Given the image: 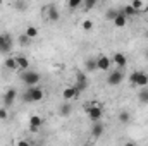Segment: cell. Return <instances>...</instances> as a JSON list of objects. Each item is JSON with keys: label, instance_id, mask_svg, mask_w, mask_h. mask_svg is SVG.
Instances as JSON below:
<instances>
[{"label": "cell", "instance_id": "obj_1", "mask_svg": "<svg viewBox=\"0 0 148 146\" xmlns=\"http://www.w3.org/2000/svg\"><path fill=\"white\" fill-rule=\"evenodd\" d=\"M23 100L24 102H40V100H43V89L38 88V86H29L24 91Z\"/></svg>", "mask_w": 148, "mask_h": 146}, {"label": "cell", "instance_id": "obj_2", "mask_svg": "<svg viewBox=\"0 0 148 146\" xmlns=\"http://www.w3.org/2000/svg\"><path fill=\"white\" fill-rule=\"evenodd\" d=\"M84 110L88 113V117L95 122V120H100L103 117V108L100 107V103H86L84 105Z\"/></svg>", "mask_w": 148, "mask_h": 146}, {"label": "cell", "instance_id": "obj_3", "mask_svg": "<svg viewBox=\"0 0 148 146\" xmlns=\"http://www.w3.org/2000/svg\"><path fill=\"white\" fill-rule=\"evenodd\" d=\"M41 16H43V19H47V21H50V23H57V21L60 19V12H59V9H57L55 5H47V7H43Z\"/></svg>", "mask_w": 148, "mask_h": 146}, {"label": "cell", "instance_id": "obj_4", "mask_svg": "<svg viewBox=\"0 0 148 146\" xmlns=\"http://www.w3.org/2000/svg\"><path fill=\"white\" fill-rule=\"evenodd\" d=\"M129 79H131L133 84H136V86H140V88H143V86H147L148 84V74L143 72V71H136V72H133L131 76H129Z\"/></svg>", "mask_w": 148, "mask_h": 146}, {"label": "cell", "instance_id": "obj_5", "mask_svg": "<svg viewBox=\"0 0 148 146\" xmlns=\"http://www.w3.org/2000/svg\"><path fill=\"white\" fill-rule=\"evenodd\" d=\"M21 79L28 84V86H36L38 83H40V74L35 72V71H24V72L21 74Z\"/></svg>", "mask_w": 148, "mask_h": 146}, {"label": "cell", "instance_id": "obj_6", "mask_svg": "<svg viewBox=\"0 0 148 146\" xmlns=\"http://www.w3.org/2000/svg\"><path fill=\"white\" fill-rule=\"evenodd\" d=\"M122 79H124V74H122L121 69L112 71V72L107 76V83H109L110 86H117V84H121V83H122Z\"/></svg>", "mask_w": 148, "mask_h": 146}, {"label": "cell", "instance_id": "obj_7", "mask_svg": "<svg viewBox=\"0 0 148 146\" xmlns=\"http://www.w3.org/2000/svg\"><path fill=\"white\" fill-rule=\"evenodd\" d=\"M17 98V91L14 89V88H10V89H7L5 91V95H3V107H10L12 103H14V100Z\"/></svg>", "mask_w": 148, "mask_h": 146}, {"label": "cell", "instance_id": "obj_8", "mask_svg": "<svg viewBox=\"0 0 148 146\" xmlns=\"http://www.w3.org/2000/svg\"><path fill=\"white\" fill-rule=\"evenodd\" d=\"M12 40L9 35H0V52H10Z\"/></svg>", "mask_w": 148, "mask_h": 146}, {"label": "cell", "instance_id": "obj_9", "mask_svg": "<svg viewBox=\"0 0 148 146\" xmlns=\"http://www.w3.org/2000/svg\"><path fill=\"white\" fill-rule=\"evenodd\" d=\"M110 64H112V60L109 57H105V55H102V57L97 59V69H100V71H109Z\"/></svg>", "mask_w": 148, "mask_h": 146}, {"label": "cell", "instance_id": "obj_10", "mask_svg": "<svg viewBox=\"0 0 148 146\" xmlns=\"http://www.w3.org/2000/svg\"><path fill=\"white\" fill-rule=\"evenodd\" d=\"M74 86H76V89L81 93L83 89L88 88V77H86L84 74H77V77H76V84H74Z\"/></svg>", "mask_w": 148, "mask_h": 146}, {"label": "cell", "instance_id": "obj_11", "mask_svg": "<svg viewBox=\"0 0 148 146\" xmlns=\"http://www.w3.org/2000/svg\"><path fill=\"white\" fill-rule=\"evenodd\" d=\"M103 132H105L103 122H102V120H95V122H93V127H91V134H93L95 138H100Z\"/></svg>", "mask_w": 148, "mask_h": 146}, {"label": "cell", "instance_id": "obj_12", "mask_svg": "<svg viewBox=\"0 0 148 146\" xmlns=\"http://www.w3.org/2000/svg\"><path fill=\"white\" fill-rule=\"evenodd\" d=\"M112 62H114V64H115L119 69H122V67L127 64V59H126V55H124V53H119V52H117V53H114V57H112Z\"/></svg>", "mask_w": 148, "mask_h": 146}, {"label": "cell", "instance_id": "obj_13", "mask_svg": "<svg viewBox=\"0 0 148 146\" xmlns=\"http://www.w3.org/2000/svg\"><path fill=\"white\" fill-rule=\"evenodd\" d=\"M112 23H114L117 28H124V26H126V23H127V16H126L124 12H121V10H119V14L115 16V19H114Z\"/></svg>", "mask_w": 148, "mask_h": 146}, {"label": "cell", "instance_id": "obj_14", "mask_svg": "<svg viewBox=\"0 0 148 146\" xmlns=\"http://www.w3.org/2000/svg\"><path fill=\"white\" fill-rule=\"evenodd\" d=\"M62 95H64V98H66V100H74V98L79 95V91L76 89V86H69V88H66V89H64V93H62Z\"/></svg>", "mask_w": 148, "mask_h": 146}, {"label": "cell", "instance_id": "obj_15", "mask_svg": "<svg viewBox=\"0 0 148 146\" xmlns=\"http://www.w3.org/2000/svg\"><path fill=\"white\" fill-rule=\"evenodd\" d=\"M16 62H17V69H21V71H26V69L29 67V60H28L24 55L16 57Z\"/></svg>", "mask_w": 148, "mask_h": 146}, {"label": "cell", "instance_id": "obj_16", "mask_svg": "<svg viewBox=\"0 0 148 146\" xmlns=\"http://www.w3.org/2000/svg\"><path fill=\"white\" fill-rule=\"evenodd\" d=\"M71 112H73V105L69 103V100L59 107V113H60L62 117H67V115H71Z\"/></svg>", "mask_w": 148, "mask_h": 146}, {"label": "cell", "instance_id": "obj_17", "mask_svg": "<svg viewBox=\"0 0 148 146\" xmlns=\"http://www.w3.org/2000/svg\"><path fill=\"white\" fill-rule=\"evenodd\" d=\"M41 126V117H38V115H33L31 117V120H29V127H31V131H38V127Z\"/></svg>", "mask_w": 148, "mask_h": 146}, {"label": "cell", "instance_id": "obj_18", "mask_svg": "<svg viewBox=\"0 0 148 146\" xmlns=\"http://www.w3.org/2000/svg\"><path fill=\"white\" fill-rule=\"evenodd\" d=\"M138 100L143 103V105H148V88H141V91L138 93Z\"/></svg>", "mask_w": 148, "mask_h": 146}, {"label": "cell", "instance_id": "obj_19", "mask_svg": "<svg viewBox=\"0 0 148 146\" xmlns=\"http://www.w3.org/2000/svg\"><path fill=\"white\" fill-rule=\"evenodd\" d=\"M119 120H121L122 124H127V122L131 120V113H129V112H126V110H124V112H121V113H119Z\"/></svg>", "mask_w": 148, "mask_h": 146}, {"label": "cell", "instance_id": "obj_20", "mask_svg": "<svg viewBox=\"0 0 148 146\" xmlns=\"http://www.w3.org/2000/svg\"><path fill=\"white\" fill-rule=\"evenodd\" d=\"M5 67L10 69V71H16V69H17V62H16V59H7V60H5Z\"/></svg>", "mask_w": 148, "mask_h": 146}, {"label": "cell", "instance_id": "obj_21", "mask_svg": "<svg viewBox=\"0 0 148 146\" xmlns=\"http://www.w3.org/2000/svg\"><path fill=\"white\" fill-rule=\"evenodd\" d=\"M84 67H86V71H88V72H90V71H95V69H97V60L88 59V60H86V64H84Z\"/></svg>", "mask_w": 148, "mask_h": 146}, {"label": "cell", "instance_id": "obj_22", "mask_svg": "<svg viewBox=\"0 0 148 146\" xmlns=\"http://www.w3.org/2000/svg\"><path fill=\"white\" fill-rule=\"evenodd\" d=\"M117 14H119V10H115V9L112 7V9H107V12H105V17H107L109 21H114Z\"/></svg>", "mask_w": 148, "mask_h": 146}, {"label": "cell", "instance_id": "obj_23", "mask_svg": "<svg viewBox=\"0 0 148 146\" xmlns=\"http://www.w3.org/2000/svg\"><path fill=\"white\" fill-rule=\"evenodd\" d=\"M121 12H124L126 16H133V14H136L138 10H136V9H134V7H133L131 3H129V5H126V7H124V9H122Z\"/></svg>", "mask_w": 148, "mask_h": 146}, {"label": "cell", "instance_id": "obj_24", "mask_svg": "<svg viewBox=\"0 0 148 146\" xmlns=\"http://www.w3.org/2000/svg\"><path fill=\"white\" fill-rule=\"evenodd\" d=\"M97 2H98V0H83V3H84V10H91V9L97 5Z\"/></svg>", "mask_w": 148, "mask_h": 146}, {"label": "cell", "instance_id": "obj_25", "mask_svg": "<svg viewBox=\"0 0 148 146\" xmlns=\"http://www.w3.org/2000/svg\"><path fill=\"white\" fill-rule=\"evenodd\" d=\"M29 41H31V38L28 36L26 33L19 36V45H23V46H26V45H29Z\"/></svg>", "mask_w": 148, "mask_h": 146}, {"label": "cell", "instance_id": "obj_26", "mask_svg": "<svg viewBox=\"0 0 148 146\" xmlns=\"http://www.w3.org/2000/svg\"><path fill=\"white\" fill-rule=\"evenodd\" d=\"M26 35L33 40V38L38 35V29H36V28H33V26H28V29H26Z\"/></svg>", "mask_w": 148, "mask_h": 146}, {"label": "cell", "instance_id": "obj_27", "mask_svg": "<svg viewBox=\"0 0 148 146\" xmlns=\"http://www.w3.org/2000/svg\"><path fill=\"white\" fill-rule=\"evenodd\" d=\"M81 2L83 0H67V5H69V9H77L81 5Z\"/></svg>", "mask_w": 148, "mask_h": 146}, {"label": "cell", "instance_id": "obj_28", "mask_svg": "<svg viewBox=\"0 0 148 146\" xmlns=\"http://www.w3.org/2000/svg\"><path fill=\"white\" fill-rule=\"evenodd\" d=\"M16 10H26V3H24V0H17L16 2Z\"/></svg>", "mask_w": 148, "mask_h": 146}, {"label": "cell", "instance_id": "obj_29", "mask_svg": "<svg viewBox=\"0 0 148 146\" xmlns=\"http://www.w3.org/2000/svg\"><path fill=\"white\" fill-rule=\"evenodd\" d=\"M5 119H9V113H7L5 107H2L0 108V120H5Z\"/></svg>", "mask_w": 148, "mask_h": 146}, {"label": "cell", "instance_id": "obj_30", "mask_svg": "<svg viewBox=\"0 0 148 146\" xmlns=\"http://www.w3.org/2000/svg\"><path fill=\"white\" fill-rule=\"evenodd\" d=\"M91 28H93V23H91V21H84V23H83V29H86V31H90Z\"/></svg>", "mask_w": 148, "mask_h": 146}, {"label": "cell", "instance_id": "obj_31", "mask_svg": "<svg viewBox=\"0 0 148 146\" xmlns=\"http://www.w3.org/2000/svg\"><path fill=\"white\" fill-rule=\"evenodd\" d=\"M131 5H133V7H134V9H136V10H140V9H141V7H143V3H141V0H134V2H133V3H131Z\"/></svg>", "mask_w": 148, "mask_h": 146}, {"label": "cell", "instance_id": "obj_32", "mask_svg": "<svg viewBox=\"0 0 148 146\" xmlns=\"http://www.w3.org/2000/svg\"><path fill=\"white\" fill-rule=\"evenodd\" d=\"M145 57H147V60H148V50H147V52H145Z\"/></svg>", "mask_w": 148, "mask_h": 146}, {"label": "cell", "instance_id": "obj_33", "mask_svg": "<svg viewBox=\"0 0 148 146\" xmlns=\"http://www.w3.org/2000/svg\"><path fill=\"white\" fill-rule=\"evenodd\" d=\"M0 5H2V0H0Z\"/></svg>", "mask_w": 148, "mask_h": 146}]
</instances>
